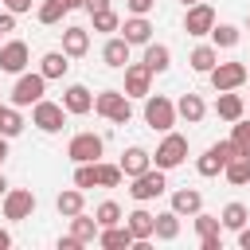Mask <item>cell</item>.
Returning <instances> with one entry per match:
<instances>
[{
  "label": "cell",
  "mask_w": 250,
  "mask_h": 250,
  "mask_svg": "<svg viewBox=\"0 0 250 250\" xmlns=\"http://www.w3.org/2000/svg\"><path fill=\"white\" fill-rule=\"evenodd\" d=\"M94 164H98V160H90V164H74V188H82V191H90V188H98V176H94Z\"/></svg>",
  "instance_id": "38"
},
{
  "label": "cell",
  "mask_w": 250,
  "mask_h": 250,
  "mask_svg": "<svg viewBox=\"0 0 250 250\" xmlns=\"http://www.w3.org/2000/svg\"><path fill=\"white\" fill-rule=\"evenodd\" d=\"M31 125H35L39 133H47V137L62 133V129H66V109H62V102L39 98V102L31 105Z\"/></svg>",
  "instance_id": "5"
},
{
  "label": "cell",
  "mask_w": 250,
  "mask_h": 250,
  "mask_svg": "<svg viewBox=\"0 0 250 250\" xmlns=\"http://www.w3.org/2000/svg\"><path fill=\"white\" fill-rule=\"evenodd\" d=\"M172 211H176L180 219H184V215L191 219L195 211H203V191H199V188H176V191H172Z\"/></svg>",
  "instance_id": "21"
},
{
  "label": "cell",
  "mask_w": 250,
  "mask_h": 250,
  "mask_svg": "<svg viewBox=\"0 0 250 250\" xmlns=\"http://www.w3.org/2000/svg\"><path fill=\"white\" fill-rule=\"evenodd\" d=\"M246 27H250V20H246Z\"/></svg>",
  "instance_id": "54"
},
{
  "label": "cell",
  "mask_w": 250,
  "mask_h": 250,
  "mask_svg": "<svg viewBox=\"0 0 250 250\" xmlns=\"http://www.w3.org/2000/svg\"><path fill=\"white\" fill-rule=\"evenodd\" d=\"M55 211H59L62 219L86 211V191H82V188H66V191H59V195H55Z\"/></svg>",
  "instance_id": "25"
},
{
  "label": "cell",
  "mask_w": 250,
  "mask_h": 250,
  "mask_svg": "<svg viewBox=\"0 0 250 250\" xmlns=\"http://www.w3.org/2000/svg\"><path fill=\"white\" fill-rule=\"evenodd\" d=\"M0 31H4V35H8V31H16V12H8V8L0 12Z\"/></svg>",
  "instance_id": "43"
},
{
  "label": "cell",
  "mask_w": 250,
  "mask_h": 250,
  "mask_svg": "<svg viewBox=\"0 0 250 250\" xmlns=\"http://www.w3.org/2000/svg\"><path fill=\"white\" fill-rule=\"evenodd\" d=\"M35 203H39V199H35L31 188H8L4 199H0L8 223H23V219H31V215H35Z\"/></svg>",
  "instance_id": "7"
},
{
  "label": "cell",
  "mask_w": 250,
  "mask_h": 250,
  "mask_svg": "<svg viewBox=\"0 0 250 250\" xmlns=\"http://www.w3.org/2000/svg\"><path fill=\"white\" fill-rule=\"evenodd\" d=\"M246 223H250V211H246V203H238V199L219 211V227H223V230H238V227H246Z\"/></svg>",
  "instance_id": "30"
},
{
  "label": "cell",
  "mask_w": 250,
  "mask_h": 250,
  "mask_svg": "<svg viewBox=\"0 0 250 250\" xmlns=\"http://www.w3.org/2000/svg\"><path fill=\"white\" fill-rule=\"evenodd\" d=\"M8 12H16V16H23V12H31V0H0Z\"/></svg>",
  "instance_id": "42"
},
{
  "label": "cell",
  "mask_w": 250,
  "mask_h": 250,
  "mask_svg": "<svg viewBox=\"0 0 250 250\" xmlns=\"http://www.w3.org/2000/svg\"><path fill=\"white\" fill-rule=\"evenodd\" d=\"M66 70H70V59H66L62 51H47V55L39 59V74H43L47 82H59V78H66Z\"/></svg>",
  "instance_id": "24"
},
{
  "label": "cell",
  "mask_w": 250,
  "mask_h": 250,
  "mask_svg": "<svg viewBox=\"0 0 250 250\" xmlns=\"http://www.w3.org/2000/svg\"><path fill=\"white\" fill-rule=\"evenodd\" d=\"M188 62H191V70H195V74H207V70L219 62V47H215V43H199V47L188 55Z\"/></svg>",
  "instance_id": "29"
},
{
  "label": "cell",
  "mask_w": 250,
  "mask_h": 250,
  "mask_svg": "<svg viewBox=\"0 0 250 250\" xmlns=\"http://www.w3.org/2000/svg\"><path fill=\"white\" fill-rule=\"evenodd\" d=\"M207 35H211V43H215V47H223V51H234V47H238V39H242V31H238L234 23H219V20H215V27H211Z\"/></svg>",
  "instance_id": "32"
},
{
  "label": "cell",
  "mask_w": 250,
  "mask_h": 250,
  "mask_svg": "<svg viewBox=\"0 0 250 250\" xmlns=\"http://www.w3.org/2000/svg\"><path fill=\"white\" fill-rule=\"evenodd\" d=\"M246 78H250V62H246Z\"/></svg>",
  "instance_id": "52"
},
{
  "label": "cell",
  "mask_w": 250,
  "mask_h": 250,
  "mask_svg": "<svg viewBox=\"0 0 250 250\" xmlns=\"http://www.w3.org/2000/svg\"><path fill=\"white\" fill-rule=\"evenodd\" d=\"M207 78H211L215 94H219V90H238V86H246V62H238V59L215 62V66L207 70Z\"/></svg>",
  "instance_id": "9"
},
{
  "label": "cell",
  "mask_w": 250,
  "mask_h": 250,
  "mask_svg": "<svg viewBox=\"0 0 250 250\" xmlns=\"http://www.w3.org/2000/svg\"><path fill=\"white\" fill-rule=\"evenodd\" d=\"M102 148H105V137H98V133H74L70 141H66V156L74 160V164H90V160H102Z\"/></svg>",
  "instance_id": "8"
},
{
  "label": "cell",
  "mask_w": 250,
  "mask_h": 250,
  "mask_svg": "<svg viewBox=\"0 0 250 250\" xmlns=\"http://www.w3.org/2000/svg\"><path fill=\"white\" fill-rule=\"evenodd\" d=\"M223 176H227L230 188H246L250 184V156H230L227 168H223Z\"/></svg>",
  "instance_id": "31"
},
{
  "label": "cell",
  "mask_w": 250,
  "mask_h": 250,
  "mask_svg": "<svg viewBox=\"0 0 250 250\" xmlns=\"http://www.w3.org/2000/svg\"><path fill=\"white\" fill-rule=\"evenodd\" d=\"M27 62H31V51H27L23 39H4L0 43V70L4 74H23Z\"/></svg>",
  "instance_id": "11"
},
{
  "label": "cell",
  "mask_w": 250,
  "mask_h": 250,
  "mask_svg": "<svg viewBox=\"0 0 250 250\" xmlns=\"http://www.w3.org/2000/svg\"><path fill=\"white\" fill-rule=\"evenodd\" d=\"M199 250H223V234H203L199 238Z\"/></svg>",
  "instance_id": "41"
},
{
  "label": "cell",
  "mask_w": 250,
  "mask_h": 250,
  "mask_svg": "<svg viewBox=\"0 0 250 250\" xmlns=\"http://www.w3.org/2000/svg\"><path fill=\"white\" fill-rule=\"evenodd\" d=\"M98 246L102 250H129L133 246V234L125 223H113V227H102L98 230Z\"/></svg>",
  "instance_id": "23"
},
{
  "label": "cell",
  "mask_w": 250,
  "mask_h": 250,
  "mask_svg": "<svg viewBox=\"0 0 250 250\" xmlns=\"http://www.w3.org/2000/svg\"><path fill=\"white\" fill-rule=\"evenodd\" d=\"M125 8H129V16H148L156 8V0H125Z\"/></svg>",
  "instance_id": "40"
},
{
  "label": "cell",
  "mask_w": 250,
  "mask_h": 250,
  "mask_svg": "<svg viewBox=\"0 0 250 250\" xmlns=\"http://www.w3.org/2000/svg\"><path fill=\"white\" fill-rule=\"evenodd\" d=\"M215 113L230 125V121L246 117V98H242V94H234V90H219V98H215Z\"/></svg>",
  "instance_id": "18"
},
{
  "label": "cell",
  "mask_w": 250,
  "mask_h": 250,
  "mask_svg": "<svg viewBox=\"0 0 250 250\" xmlns=\"http://www.w3.org/2000/svg\"><path fill=\"white\" fill-rule=\"evenodd\" d=\"M62 109L74 113V117H86V113L94 109V94H90L82 82H70V86L62 90Z\"/></svg>",
  "instance_id": "15"
},
{
  "label": "cell",
  "mask_w": 250,
  "mask_h": 250,
  "mask_svg": "<svg viewBox=\"0 0 250 250\" xmlns=\"http://www.w3.org/2000/svg\"><path fill=\"white\" fill-rule=\"evenodd\" d=\"M125 98H145L152 94V70L145 62H125Z\"/></svg>",
  "instance_id": "13"
},
{
  "label": "cell",
  "mask_w": 250,
  "mask_h": 250,
  "mask_svg": "<svg viewBox=\"0 0 250 250\" xmlns=\"http://www.w3.org/2000/svg\"><path fill=\"white\" fill-rule=\"evenodd\" d=\"M176 102L172 98H164V94H145V125L148 129H156V133H168V129H176Z\"/></svg>",
  "instance_id": "3"
},
{
  "label": "cell",
  "mask_w": 250,
  "mask_h": 250,
  "mask_svg": "<svg viewBox=\"0 0 250 250\" xmlns=\"http://www.w3.org/2000/svg\"><path fill=\"white\" fill-rule=\"evenodd\" d=\"M117 31H121V39H125L129 47H145V43L152 39V23H148V16H125Z\"/></svg>",
  "instance_id": "14"
},
{
  "label": "cell",
  "mask_w": 250,
  "mask_h": 250,
  "mask_svg": "<svg viewBox=\"0 0 250 250\" xmlns=\"http://www.w3.org/2000/svg\"><path fill=\"white\" fill-rule=\"evenodd\" d=\"M62 16H66V4H62V0H43V4L35 8V20H39L43 27H55V23H62Z\"/></svg>",
  "instance_id": "34"
},
{
  "label": "cell",
  "mask_w": 250,
  "mask_h": 250,
  "mask_svg": "<svg viewBox=\"0 0 250 250\" xmlns=\"http://www.w3.org/2000/svg\"><path fill=\"white\" fill-rule=\"evenodd\" d=\"M82 8L94 16V12H102V8H113V0H82Z\"/></svg>",
  "instance_id": "44"
},
{
  "label": "cell",
  "mask_w": 250,
  "mask_h": 250,
  "mask_svg": "<svg viewBox=\"0 0 250 250\" xmlns=\"http://www.w3.org/2000/svg\"><path fill=\"white\" fill-rule=\"evenodd\" d=\"M66 4V12H74V8H82V0H62Z\"/></svg>",
  "instance_id": "50"
},
{
  "label": "cell",
  "mask_w": 250,
  "mask_h": 250,
  "mask_svg": "<svg viewBox=\"0 0 250 250\" xmlns=\"http://www.w3.org/2000/svg\"><path fill=\"white\" fill-rule=\"evenodd\" d=\"M129 51H133V47H129L121 35H109V39L102 43V62H105L109 70H121V66L129 62Z\"/></svg>",
  "instance_id": "22"
},
{
  "label": "cell",
  "mask_w": 250,
  "mask_h": 250,
  "mask_svg": "<svg viewBox=\"0 0 250 250\" xmlns=\"http://www.w3.org/2000/svg\"><path fill=\"white\" fill-rule=\"evenodd\" d=\"M215 20H219V16H215V8H211L207 0H199V4H191V8L184 12V31L199 39V35H207V31L215 27Z\"/></svg>",
  "instance_id": "12"
},
{
  "label": "cell",
  "mask_w": 250,
  "mask_h": 250,
  "mask_svg": "<svg viewBox=\"0 0 250 250\" xmlns=\"http://www.w3.org/2000/svg\"><path fill=\"white\" fill-rule=\"evenodd\" d=\"M176 117L180 121H188V125H199L203 117H207V102L199 98V94H180V102H176Z\"/></svg>",
  "instance_id": "20"
},
{
  "label": "cell",
  "mask_w": 250,
  "mask_h": 250,
  "mask_svg": "<svg viewBox=\"0 0 250 250\" xmlns=\"http://www.w3.org/2000/svg\"><path fill=\"white\" fill-rule=\"evenodd\" d=\"M0 105H4V102H0Z\"/></svg>",
  "instance_id": "55"
},
{
  "label": "cell",
  "mask_w": 250,
  "mask_h": 250,
  "mask_svg": "<svg viewBox=\"0 0 250 250\" xmlns=\"http://www.w3.org/2000/svg\"><path fill=\"white\" fill-rule=\"evenodd\" d=\"M78 246H82V242H78L74 234H62V238H59V250H78Z\"/></svg>",
  "instance_id": "45"
},
{
  "label": "cell",
  "mask_w": 250,
  "mask_h": 250,
  "mask_svg": "<svg viewBox=\"0 0 250 250\" xmlns=\"http://www.w3.org/2000/svg\"><path fill=\"white\" fill-rule=\"evenodd\" d=\"M86 51H90V27H78V23L62 27V55L66 59H82Z\"/></svg>",
  "instance_id": "17"
},
{
  "label": "cell",
  "mask_w": 250,
  "mask_h": 250,
  "mask_svg": "<svg viewBox=\"0 0 250 250\" xmlns=\"http://www.w3.org/2000/svg\"><path fill=\"white\" fill-rule=\"evenodd\" d=\"M152 238H160V242H176V238H180V215H176L172 207L156 215V227H152Z\"/></svg>",
  "instance_id": "28"
},
{
  "label": "cell",
  "mask_w": 250,
  "mask_h": 250,
  "mask_svg": "<svg viewBox=\"0 0 250 250\" xmlns=\"http://www.w3.org/2000/svg\"><path fill=\"white\" fill-rule=\"evenodd\" d=\"M94 176H98V188H117L125 176H121V164H105V160H98L94 164Z\"/></svg>",
  "instance_id": "36"
},
{
  "label": "cell",
  "mask_w": 250,
  "mask_h": 250,
  "mask_svg": "<svg viewBox=\"0 0 250 250\" xmlns=\"http://www.w3.org/2000/svg\"><path fill=\"white\" fill-rule=\"evenodd\" d=\"M164 191H168V172L156 168V164L129 180V195H133V203H148V199H156V195H164Z\"/></svg>",
  "instance_id": "4"
},
{
  "label": "cell",
  "mask_w": 250,
  "mask_h": 250,
  "mask_svg": "<svg viewBox=\"0 0 250 250\" xmlns=\"http://www.w3.org/2000/svg\"><path fill=\"white\" fill-rule=\"evenodd\" d=\"M141 62H145L152 74H164V70L172 66V47H168V43H156V39H148V43H145V55H141Z\"/></svg>",
  "instance_id": "19"
},
{
  "label": "cell",
  "mask_w": 250,
  "mask_h": 250,
  "mask_svg": "<svg viewBox=\"0 0 250 250\" xmlns=\"http://www.w3.org/2000/svg\"><path fill=\"white\" fill-rule=\"evenodd\" d=\"M94 219H98V230H102V227H113V223H125V211H121V203H113V199H105V203H98V207H94Z\"/></svg>",
  "instance_id": "35"
},
{
  "label": "cell",
  "mask_w": 250,
  "mask_h": 250,
  "mask_svg": "<svg viewBox=\"0 0 250 250\" xmlns=\"http://www.w3.org/2000/svg\"><path fill=\"white\" fill-rule=\"evenodd\" d=\"M12 184H8V176H4V168H0V199H4V191H8Z\"/></svg>",
  "instance_id": "49"
},
{
  "label": "cell",
  "mask_w": 250,
  "mask_h": 250,
  "mask_svg": "<svg viewBox=\"0 0 250 250\" xmlns=\"http://www.w3.org/2000/svg\"><path fill=\"white\" fill-rule=\"evenodd\" d=\"M188 160V137L184 133H164V141L156 145V152H152V164L156 168H164V172H172V168H180Z\"/></svg>",
  "instance_id": "6"
},
{
  "label": "cell",
  "mask_w": 250,
  "mask_h": 250,
  "mask_svg": "<svg viewBox=\"0 0 250 250\" xmlns=\"http://www.w3.org/2000/svg\"><path fill=\"white\" fill-rule=\"evenodd\" d=\"M234 234H238V246H242V250H250V223H246V227H238Z\"/></svg>",
  "instance_id": "46"
},
{
  "label": "cell",
  "mask_w": 250,
  "mask_h": 250,
  "mask_svg": "<svg viewBox=\"0 0 250 250\" xmlns=\"http://www.w3.org/2000/svg\"><path fill=\"white\" fill-rule=\"evenodd\" d=\"M94 113L105 117L109 125H129V117H133V98H125V90H98V94H94Z\"/></svg>",
  "instance_id": "1"
},
{
  "label": "cell",
  "mask_w": 250,
  "mask_h": 250,
  "mask_svg": "<svg viewBox=\"0 0 250 250\" xmlns=\"http://www.w3.org/2000/svg\"><path fill=\"white\" fill-rule=\"evenodd\" d=\"M23 125H27V121H23L20 105L4 102V105H0V137H8V141H12V137H20V133H23Z\"/></svg>",
  "instance_id": "27"
},
{
  "label": "cell",
  "mask_w": 250,
  "mask_h": 250,
  "mask_svg": "<svg viewBox=\"0 0 250 250\" xmlns=\"http://www.w3.org/2000/svg\"><path fill=\"white\" fill-rule=\"evenodd\" d=\"M117 164H121V176H125V180H133V176H141L145 168H152V152H148V148H141V145H129V148L121 152V160H117Z\"/></svg>",
  "instance_id": "16"
},
{
  "label": "cell",
  "mask_w": 250,
  "mask_h": 250,
  "mask_svg": "<svg viewBox=\"0 0 250 250\" xmlns=\"http://www.w3.org/2000/svg\"><path fill=\"white\" fill-rule=\"evenodd\" d=\"M230 148H234V156H250V121L246 117H238V121H230Z\"/></svg>",
  "instance_id": "33"
},
{
  "label": "cell",
  "mask_w": 250,
  "mask_h": 250,
  "mask_svg": "<svg viewBox=\"0 0 250 250\" xmlns=\"http://www.w3.org/2000/svg\"><path fill=\"white\" fill-rule=\"evenodd\" d=\"M12 105H20V109H27V105H35L39 98H47V78L39 74V70H23V74H16V82H12Z\"/></svg>",
  "instance_id": "2"
},
{
  "label": "cell",
  "mask_w": 250,
  "mask_h": 250,
  "mask_svg": "<svg viewBox=\"0 0 250 250\" xmlns=\"http://www.w3.org/2000/svg\"><path fill=\"white\" fill-rule=\"evenodd\" d=\"M90 20H94V31H102V35H113V31L121 27V16H117L113 8H102V12H94Z\"/></svg>",
  "instance_id": "37"
},
{
  "label": "cell",
  "mask_w": 250,
  "mask_h": 250,
  "mask_svg": "<svg viewBox=\"0 0 250 250\" xmlns=\"http://www.w3.org/2000/svg\"><path fill=\"white\" fill-rule=\"evenodd\" d=\"M230 156H234L230 141H215V145H207V148H203V156L195 160V172H199L203 180L223 176V168H227V160H230Z\"/></svg>",
  "instance_id": "10"
},
{
  "label": "cell",
  "mask_w": 250,
  "mask_h": 250,
  "mask_svg": "<svg viewBox=\"0 0 250 250\" xmlns=\"http://www.w3.org/2000/svg\"><path fill=\"white\" fill-rule=\"evenodd\" d=\"M4 160H8V137H0V168H4Z\"/></svg>",
  "instance_id": "48"
},
{
  "label": "cell",
  "mask_w": 250,
  "mask_h": 250,
  "mask_svg": "<svg viewBox=\"0 0 250 250\" xmlns=\"http://www.w3.org/2000/svg\"><path fill=\"white\" fill-rule=\"evenodd\" d=\"M191 219H195V234H199V238H203V234H219V215H207V211H195Z\"/></svg>",
  "instance_id": "39"
},
{
  "label": "cell",
  "mask_w": 250,
  "mask_h": 250,
  "mask_svg": "<svg viewBox=\"0 0 250 250\" xmlns=\"http://www.w3.org/2000/svg\"><path fill=\"white\" fill-rule=\"evenodd\" d=\"M0 43H4V31H0Z\"/></svg>",
  "instance_id": "53"
},
{
  "label": "cell",
  "mask_w": 250,
  "mask_h": 250,
  "mask_svg": "<svg viewBox=\"0 0 250 250\" xmlns=\"http://www.w3.org/2000/svg\"><path fill=\"white\" fill-rule=\"evenodd\" d=\"M70 234H74V238H78L82 246L98 242V219H94V215H86V211L70 215Z\"/></svg>",
  "instance_id": "26"
},
{
  "label": "cell",
  "mask_w": 250,
  "mask_h": 250,
  "mask_svg": "<svg viewBox=\"0 0 250 250\" xmlns=\"http://www.w3.org/2000/svg\"><path fill=\"white\" fill-rule=\"evenodd\" d=\"M180 4H184V8H191V4H199V0H180Z\"/></svg>",
  "instance_id": "51"
},
{
  "label": "cell",
  "mask_w": 250,
  "mask_h": 250,
  "mask_svg": "<svg viewBox=\"0 0 250 250\" xmlns=\"http://www.w3.org/2000/svg\"><path fill=\"white\" fill-rule=\"evenodd\" d=\"M12 246V234H8V227H0V250H8Z\"/></svg>",
  "instance_id": "47"
}]
</instances>
